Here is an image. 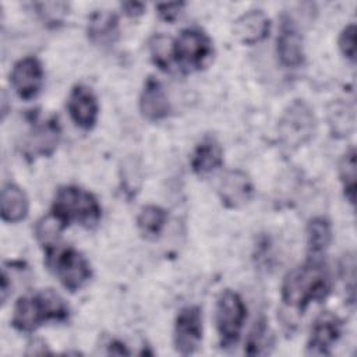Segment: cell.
<instances>
[{
	"label": "cell",
	"instance_id": "1",
	"mask_svg": "<svg viewBox=\"0 0 357 357\" xmlns=\"http://www.w3.org/2000/svg\"><path fill=\"white\" fill-rule=\"evenodd\" d=\"M329 289L328 269L317 257H312L286 275L282 284V300L287 307L303 311L311 301L324 300Z\"/></svg>",
	"mask_w": 357,
	"mask_h": 357
},
{
	"label": "cell",
	"instance_id": "2",
	"mask_svg": "<svg viewBox=\"0 0 357 357\" xmlns=\"http://www.w3.org/2000/svg\"><path fill=\"white\" fill-rule=\"evenodd\" d=\"M68 307L64 300L50 289L32 296L20 297L14 305L11 324L20 332H32L47 321H66Z\"/></svg>",
	"mask_w": 357,
	"mask_h": 357
},
{
	"label": "cell",
	"instance_id": "3",
	"mask_svg": "<svg viewBox=\"0 0 357 357\" xmlns=\"http://www.w3.org/2000/svg\"><path fill=\"white\" fill-rule=\"evenodd\" d=\"M52 213L64 226L74 222L85 227H93L100 219V206L91 192L75 185H66L57 190Z\"/></svg>",
	"mask_w": 357,
	"mask_h": 357
},
{
	"label": "cell",
	"instance_id": "4",
	"mask_svg": "<svg viewBox=\"0 0 357 357\" xmlns=\"http://www.w3.org/2000/svg\"><path fill=\"white\" fill-rule=\"evenodd\" d=\"M46 264L60 283L70 291L79 290L91 278L89 262L71 247H50L46 250Z\"/></svg>",
	"mask_w": 357,
	"mask_h": 357
},
{
	"label": "cell",
	"instance_id": "5",
	"mask_svg": "<svg viewBox=\"0 0 357 357\" xmlns=\"http://www.w3.org/2000/svg\"><path fill=\"white\" fill-rule=\"evenodd\" d=\"M279 138L284 148L294 151L307 144L315 132L312 109L300 99L291 102L279 121Z\"/></svg>",
	"mask_w": 357,
	"mask_h": 357
},
{
	"label": "cell",
	"instance_id": "6",
	"mask_svg": "<svg viewBox=\"0 0 357 357\" xmlns=\"http://www.w3.org/2000/svg\"><path fill=\"white\" fill-rule=\"evenodd\" d=\"M247 308L237 293L225 290L219 296L216 303V328L222 347H231L237 343Z\"/></svg>",
	"mask_w": 357,
	"mask_h": 357
},
{
	"label": "cell",
	"instance_id": "7",
	"mask_svg": "<svg viewBox=\"0 0 357 357\" xmlns=\"http://www.w3.org/2000/svg\"><path fill=\"white\" fill-rule=\"evenodd\" d=\"M173 54L183 67L199 70L212 56L211 39L199 29H183L173 43Z\"/></svg>",
	"mask_w": 357,
	"mask_h": 357
},
{
	"label": "cell",
	"instance_id": "8",
	"mask_svg": "<svg viewBox=\"0 0 357 357\" xmlns=\"http://www.w3.org/2000/svg\"><path fill=\"white\" fill-rule=\"evenodd\" d=\"M202 340V314L195 305L183 308L174 324V347L183 354H192Z\"/></svg>",
	"mask_w": 357,
	"mask_h": 357
},
{
	"label": "cell",
	"instance_id": "9",
	"mask_svg": "<svg viewBox=\"0 0 357 357\" xmlns=\"http://www.w3.org/2000/svg\"><path fill=\"white\" fill-rule=\"evenodd\" d=\"M60 126L54 117L35 124L22 139L21 151L28 159L52 155L60 141Z\"/></svg>",
	"mask_w": 357,
	"mask_h": 357
},
{
	"label": "cell",
	"instance_id": "10",
	"mask_svg": "<svg viewBox=\"0 0 357 357\" xmlns=\"http://www.w3.org/2000/svg\"><path fill=\"white\" fill-rule=\"evenodd\" d=\"M10 82L17 95L29 100L35 98L43 82V68L36 57H25L17 61L10 74Z\"/></svg>",
	"mask_w": 357,
	"mask_h": 357
},
{
	"label": "cell",
	"instance_id": "11",
	"mask_svg": "<svg viewBox=\"0 0 357 357\" xmlns=\"http://www.w3.org/2000/svg\"><path fill=\"white\" fill-rule=\"evenodd\" d=\"M220 201L230 209H237L248 204L254 194L250 177L241 170L226 172L218 185Z\"/></svg>",
	"mask_w": 357,
	"mask_h": 357
},
{
	"label": "cell",
	"instance_id": "12",
	"mask_svg": "<svg viewBox=\"0 0 357 357\" xmlns=\"http://www.w3.org/2000/svg\"><path fill=\"white\" fill-rule=\"evenodd\" d=\"M342 332V321L332 314L325 311L319 314L311 328V336L307 344L308 354H329L331 347L339 339Z\"/></svg>",
	"mask_w": 357,
	"mask_h": 357
},
{
	"label": "cell",
	"instance_id": "13",
	"mask_svg": "<svg viewBox=\"0 0 357 357\" xmlns=\"http://www.w3.org/2000/svg\"><path fill=\"white\" fill-rule=\"evenodd\" d=\"M67 109L77 126L89 130L98 119V102L93 92L85 85H75L67 100Z\"/></svg>",
	"mask_w": 357,
	"mask_h": 357
},
{
	"label": "cell",
	"instance_id": "14",
	"mask_svg": "<svg viewBox=\"0 0 357 357\" xmlns=\"http://www.w3.org/2000/svg\"><path fill=\"white\" fill-rule=\"evenodd\" d=\"M279 60L286 67H298L304 61L303 39L293 21L287 17L282 18L278 35Z\"/></svg>",
	"mask_w": 357,
	"mask_h": 357
},
{
	"label": "cell",
	"instance_id": "15",
	"mask_svg": "<svg viewBox=\"0 0 357 357\" xmlns=\"http://www.w3.org/2000/svg\"><path fill=\"white\" fill-rule=\"evenodd\" d=\"M139 110L142 116L149 121H158L167 117L170 112V103L167 95L155 78H148L141 98H139Z\"/></svg>",
	"mask_w": 357,
	"mask_h": 357
},
{
	"label": "cell",
	"instance_id": "16",
	"mask_svg": "<svg viewBox=\"0 0 357 357\" xmlns=\"http://www.w3.org/2000/svg\"><path fill=\"white\" fill-rule=\"evenodd\" d=\"M269 20L261 10H252L234 21L233 33L245 45H254L264 40L269 33Z\"/></svg>",
	"mask_w": 357,
	"mask_h": 357
},
{
	"label": "cell",
	"instance_id": "17",
	"mask_svg": "<svg viewBox=\"0 0 357 357\" xmlns=\"http://www.w3.org/2000/svg\"><path fill=\"white\" fill-rule=\"evenodd\" d=\"M191 167L197 174H208L223 163V149L215 137H205L191 155Z\"/></svg>",
	"mask_w": 357,
	"mask_h": 357
},
{
	"label": "cell",
	"instance_id": "18",
	"mask_svg": "<svg viewBox=\"0 0 357 357\" xmlns=\"http://www.w3.org/2000/svg\"><path fill=\"white\" fill-rule=\"evenodd\" d=\"M119 36L117 17L112 11H96L88 22V38L95 45H112Z\"/></svg>",
	"mask_w": 357,
	"mask_h": 357
},
{
	"label": "cell",
	"instance_id": "19",
	"mask_svg": "<svg viewBox=\"0 0 357 357\" xmlns=\"http://www.w3.org/2000/svg\"><path fill=\"white\" fill-rule=\"evenodd\" d=\"M1 219L8 223H17L28 215V198L25 192L15 184H6L0 197Z\"/></svg>",
	"mask_w": 357,
	"mask_h": 357
},
{
	"label": "cell",
	"instance_id": "20",
	"mask_svg": "<svg viewBox=\"0 0 357 357\" xmlns=\"http://www.w3.org/2000/svg\"><path fill=\"white\" fill-rule=\"evenodd\" d=\"M167 220V213L156 205L144 206L137 218V225L144 237L155 240L162 233Z\"/></svg>",
	"mask_w": 357,
	"mask_h": 357
},
{
	"label": "cell",
	"instance_id": "21",
	"mask_svg": "<svg viewBox=\"0 0 357 357\" xmlns=\"http://www.w3.org/2000/svg\"><path fill=\"white\" fill-rule=\"evenodd\" d=\"M332 240L331 223L324 218H314L307 226V244L312 257L321 255Z\"/></svg>",
	"mask_w": 357,
	"mask_h": 357
},
{
	"label": "cell",
	"instance_id": "22",
	"mask_svg": "<svg viewBox=\"0 0 357 357\" xmlns=\"http://www.w3.org/2000/svg\"><path fill=\"white\" fill-rule=\"evenodd\" d=\"M271 346H272V336L269 335L268 322L264 317H261L255 322L252 331L248 335L244 351L250 356L265 354V353H268V347H271Z\"/></svg>",
	"mask_w": 357,
	"mask_h": 357
},
{
	"label": "cell",
	"instance_id": "23",
	"mask_svg": "<svg viewBox=\"0 0 357 357\" xmlns=\"http://www.w3.org/2000/svg\"><path fill=\"white\" fill-rule=\"evenodd\" d=\"M339 176L344 188V195L350 201V204H354L356 198V176H357V167H356V151L354 148H350L340 159L339 163Z\"/></svg>",
	"mask_w": 357,
	"mask_h": 357
},
{
	"label": "cell",
	"instance_id": "24",
	"mask_svg": "<svg viewBox=\"0 0 357 357\" xmlns=\"http://www.w3.org/2000/svg\"><path fill=\"white\" fill-rule=\"evenodd\" d=\"M329 124L333 135L346 137L353 130L354 116L351 109H349L344 103L337 102L333 103L329 109Z\"/></svg>",
	"mask_w": 357,
	"mask_h": 357
},
{
	"label": "cell",
	"instance_id": "25",
	"mask_svg": "<svg viewBox=\"0 0 357 357\" xmlns=\"http://www.w3.org/2000/svg\"><path fill=\"white\" fill-rule=\"evenodd\" d=\"M173 43L172 39L166 35H153L149 40V52L152 56V60L156 66H159L162 70H167L172 60L174 59L173 54Z\"/></svg>",
	"mask_w": 357,
	"mask_h": 357
},
{
	"label": "cell",
	"instance_id": "26",
	"mask_svg": "<svg viewBox=\"0 0 357 357\" xmlns=\"http://www.w3.org/2000/svg\"><path fill=\"white\" fill-rule=\"evenodd\" d=\"M64 227L66 226L53 213H50L38 222L35 227V233L39 243L47 250L56 245L57 238Z\"/></svg>",
	"mask_w": 357,
	"mask_h": 357
},
{
	"label": "cell",
	"instance_id": "27",
	"mask_svg": "<svg viewBox=\"0 0 357 357\" xmlns=\"http://www.w3.org/2000/svg\"><path fill=\"white\" fill-rule=\"evenodd\" d=\"M142 174L139 163L135 158L130 156L123 162L121 166V185L128 197H134L141 187Z\"/></svg>",
	"mask_w": 357,
	"mask_h": 357
},
{
	"label": "cell",
	"instance_id": "28",
	"mask_svg": "<svg viewBox=\"0 0 357 357\" xmlns=\"http://www.w3.org/2000/svg\"><path fill=\"white\" fill-rule=\"evenodd\" d=\"M339 47L344 57H347L351 63L356 60V25H347L340 36H339Z\"/></svg>",
	"mask_w": 357,
	"mask_h": 357
},
{
	"label": "cell",
	"instance_id": "29",
	"mask_svg": "<svg viewBox=\"0 0 357 357\" xmlns=\"http://www.w3.org/2000/svg\"><path fill=\"white\" fill-rule=\"evenodd\" d=\"M38 14L42 15L46 21H60L61 17L66 14L67 6L64 3H36L35 4Z\"/></svg>",
	"mask_w": 357,
	"mask_h": 357
},
{
	"label": "cell",
	"instance_id": "30",
	"mask_svg": "<svg viewBox=\"0 0 357 357\" xmlns=\"http://www.w3.org/2000/svg\"><path fill=\"white\" fill-rule=\"evenodd\" d=\"M183 7H184V3H165L158 6V11L163 20L174 21L178 17Z\"/></svg>",
	"mask_w": 357,
	"mask_h": 357
},
{
	"label": "cell",
	"instance_id": "31",
	"mask_svg": "<svg viewBox=\"0 0 357 357\" xmlns=\"http://www.w3.org/2000/svg\"><path fill=\"white\" fill-rule=\"evenodd\" d=\"M121 8L124 10V13L130 17H137L139 14L144 13V4L142 3H137V1H130V3H123Z\"/></svg>",
	"mask_w": 357,
	"mask_h": 357
},
{
	"label": "cell",
	"instance_id": "32",
	"mask_svg": "<svg viewBox=\"0 0 357 357\" xmlns=\"http://www.w3.org/2000/svg\"><path fill=\"white\" fill-rule=\"evenodd\" d=\"M109 353H110V354H128V350L124 347L123 343H120V342H113V343H110Z\"/></svg>",
	"mask_w": 357,
	"mask_h": 357
}]
</instances>
